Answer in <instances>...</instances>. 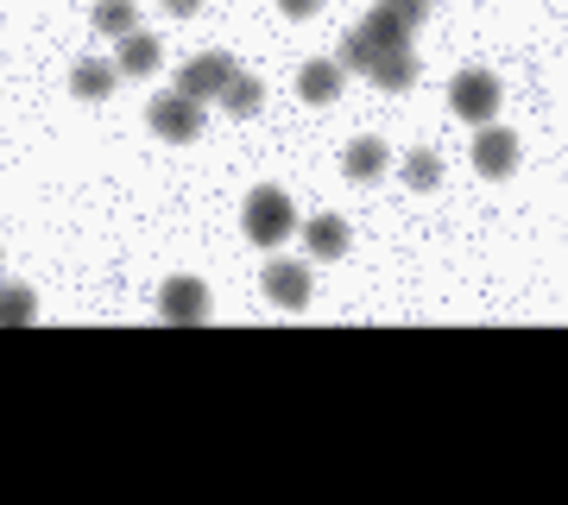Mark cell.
I'll list each match as a JSON object with an SVG mask.
<instances>
[{"label":"cell","mask_w":568,"mask_h":505,"mask_svg":"<svg viewBox=\"0 0 568 505\" xmlns=\"http://www.w3.org/2000/svg\"><path fill=\"white\" fill-rule=\"evenodd\" d=\"M241 228H246V241H253V246L291 241V228H297V215H291V196H284V190H253V196H246Z\"/></svg>","instance_id":"cell-1"},{"label":"cell","mask_w":568,"mask_h":505,"mask_svg":"<svg viewBox=\"0 0 568 505\" xmlns=\"http://www.w3.org/2000/svg\"><path fill=\"white\" fill-rule=\"evenodd\" d=\"M448 108H455L462 121L487 127L493 114H499V77H493V70H462V77L448 82Z\"/></svg>","instance_id":"cell-2"},{"label":"cell","mask_w":568,"mask_h":505,"mask_svg":"<svg viewBox=\"0 0 568 505\" xmlns=\"http://www.w3.org/2000/svg\"><path fill=\"white\" fill-rule=\"evenodd\" d=\"M145 127L159 133V140H178V145H190L196 133H203V101H190L178 89V95H159L152 108H145Z\"/></svg>","instance_id":"cell-3"},{"label":"cell","mask_w":568,"mask_h":505,"mask_svg":"<svg viewBox=\"0 0 568 505\" xmlns=\"http://www.w3.org/2000/svg\"><path fill=\"white\" fill-rule=\"evenodd\" d=\"M234 77H241V70H234V58H227V51H203V58H190L178 70V89L190 101H222V89Z\"/></svg>","instance_id":"cell-4"},{"label":"cell","mask_w":568,"mask_h":505,"mask_svg":"<svg viewBox=\"0 0 568 505\" xmlns=\"http://www.w3.org/2000/svg\"><path fill=\"white\" fill-rule=\"evenodd\" d=\"M474 171H480V178H511V171H518V133H499V127H487V133H480V140H474Z\"/></svg>","instance_id":"cell-5"},{"label":"cell","mask_w":568,"mask_h":505,"mask_svg":"<svg viewBox=\"0 0 568 505\" xmlns=\"http://www.w3.org/2000/svg\"><path fill=\"white\" fill-rule=\"evenodd\" d=\"M265 297L278 303V310H304V303H310V265L272 260V265H265Z\"/></svg>","instance_id":"cell-6"},{"label":"cell","mask_w":568,"mask_h":505,"mask_svg":"<svg viewBox=\"0 0 568 505\" xmlns=\"http://www.w3.org/2000/svg\"><path fill=\"white\" fill-rule=\"evenodd\" d=\"M159 316L164 323H203L209 316V291L196 279H171L159 291Z\"/></svg>","instance_id":"cell-7"},{"label":"cell","mask_w":568,"mask_h":505,"mask_svg":"<svg viewBox=\"0 0 568 505\" xmlns=\"http://www.w3.org/2000/svg\"><path fill=\"white\" fill-rule=\"evenodd\" d=\"M366 77L379 82V89H410V82H417V51H410V44H392V51H379V58H373V70H366Z\"/></svg>","instance_id":"cell-8"},{"label":"cell","mask_w":568,"mask_h":505,"mask_svg":"<svg viewBox=\"0 0 568 505\" xmlns=\"http://www.w3.org/2000/svg\"><path fill=\"white\" fill-rule=\"evenodd\" d=\"M297 95H304V101H316V108L342 95V58H335V63H328V58L304 63V70H297Z\"/></svg>","instance_id":"cell-9"},{"label":"cell","mask_w":568,"mask_h":505,"mask_svg":"<svg viewBox=\"0 0 568 505\" xmlns=\"http://www.w3.org/2000/svg\"><path fill=\"white\" fill-rule=\"evenodd\" d=\"M304 246L316 253V260H342V253H347V222H342V215H310Z\"/></svg>","instance_id":"cell-10"},{"label":"cell","mask_w":568,"mask_h":505,"mask_svg":"<svg viewBox=\"0 0 568 505\" xmlns=\"http://www.w3.org/2000/svg\"><path fill=\"white\" fill-rule=\"evenodd\" d=\"M342 171L354 183H379V178H386V145H379V140H354V145H347V159H342Z\"/></svg>","instance_id":"cell-11"},{"label":"cell","mask_w":568,"mask_h":505,"mask_svg":"<svg viewBox=\"0 0 568 505\" xmlns=\"http://www.w3.org/2000/svg\"><path fill=\"white\" fill-rule=\"evenodd\" d=\"M121 77H152L159 70V39H145V32H126L121 39V58H114Z\"/></svg>","instance_id":"cell-12"},{"label":"cell","mask_w":568,"mask_h":505,"mask_svg":"<svg viewBox=\"0 0 568 505\" xmlns=\"http://www.w3.org/2000/svg\"><path fill=\"white\" fill-rule=\"evenodd\" d=\"M114 63H102V58H89V63H77V77H70V89H77L82 101H102V95H114Z\"/></svg>","instance_id":"cell-13"},{"label":"cell","mask_w":568,"mask_h":505,"mask_svg":"<svg viewBox=\"0 0 568 505\" xmlns=\"http://www.w3.org/2000/svg\"><path fill=\"white\" fill-rule=\"evenodd\" d=\"M260 101H265V89H260L253 77H234V82L222 89V108L234 114V121H253V114H260Z\"/></svg>","instance_id":"cell-14"},{"label":"cell","mask_w":568,"mask_h":505,"mask_svg":"<svg viewBox=\"0 0 568 505\" xmlns=\"http://www.w3.org/2000/svg\"><path fill=\"white\" fill-rule=\"evenodd\" d=\"M95 32H108V39L140 32V20H133V0H102V7H95Z\"/></svg>","instance_id":"cell-15"},{"label":"cell","mask_w":568,"mask_h":505,"mask_svg":"<svg viewBox=\"0 0 568 505\" xmlns=\"http://www.w3.org/2000/svg\"><path fill=\"white\" fill-rule=\"evenodd\" d=\"M32 291L26 284H0V329H13V323H32Z\"/></svg>","instance_id":"cell-16"},{"label":"cell","mask_w":568,"mask_h":505,"mask_svg":"<svg viewBox=\"0 0 568 505\" xmlns=\"http://www.w3.org/2000/svg\"><path fill=\"white\" fill-rule=\"evenodd\" d=\"M405 183H410V190H436V183H443V159H436V152H410V159H405Z\"/></svg>","instance_id":"cell-17"},{"label":"cell","mask_w":568,"mask_h":505,"mask_svg":"<svg viewBox=\"0 0 568 505\" xmlns=\"http://www.w3.org/2000/svg\"><path fill=\"white\" fill-rule=\"evenodd\" d=\"M392 13H398V20H410V26H424L429 20V0H386Z\"/></svg>","instance_id":"cell-18"},{"label":"cell","mask_w":568,"mask_h":505,"mask_svg":"<svg viewBox=\"0 0 568 505\" xmlns=\"http://www.w3.org/2000/svg\"><path fill=\"white\" fill-rule=\"evenodd\" d=\"M284 13H291V20H310V13H316V7H323V0H278Z\"/></svg>","instance_id":"cell-19"},{"label":"cell","mask_w":568,"mask_h":505,"mask_svg":"<svg viewBox=\"0 0 568 505\" xmlns=\"http://www.w3.org/2000/svg\"><path fill=\"white\" fill-rule=\"evenodd\" d=\"M164 13H178V20H190V13H196V7H203V0H159Z\"/></svg>","instance_id":"cell-20"}]
</instances>
